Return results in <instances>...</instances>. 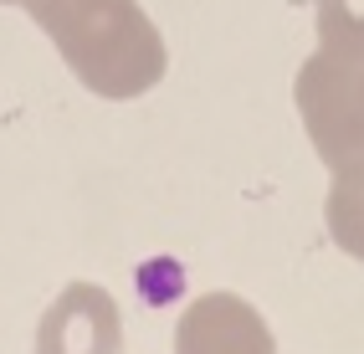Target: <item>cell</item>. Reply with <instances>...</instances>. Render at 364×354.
Here are the masks:
<instances>
[{"label":"cell","mask_w":364,"mask_h":354,"mask_svg":"<svg viewBox=\"0 0 364 354\" xmlns=\"http://www.w3.org/2000/svg\"><path fill=\"white\" fill-rule=\"evenodd\" d=\"M52 36L67 73L98 98H144L169 67L164 36L139 0H21Z\"/></svg>","instance_id":"obj_1"},{"label":"cell","mask_w":364,"mask_h":354,"mask_svg":"<svg viewBox=\"0 0 364 354\" xmlns=\"http://www.w3.org/2000/svg\"><path fill=\"white\" fill-rule=\"evenodd\" d=\"M308 144L333 180H364V57L318 46L293 82Z\"/></svg>","instance_id":"obj_2"},{"label":"cell","mask_w":364,"mask_h":354,"mask_svg":"<svg viewBox=\"0 0 364 354\" xmlns=\"http://www.w3.org/2000/svg\"><path fill=\"white\" fill-rule=\"evenodd\" d=\"M118 349H124L118 303L92 282H72L36 323V354H118Z\"/></svg>","instance_id":"obj_3"},{"label":"cell","mask_w":364,"mask_h":354,"mask_svg":"<svg viewBox=\"0 0 364 354\" xmlns=\"http://www.w3.org/2000/svg\"><path fill=\"white\" fill-rule=\"evenodd\" d=\"M175 354H277V339L247 298L200 293L180 313Z\"/></svg>","instance_id":"obj_4"},{"label":"cell","mask_w":364,"mask_h":354,"mask_svg":"<svg viewBox=\"0 0 364 354\" xmlns=\"http://www.w3.org/2000/svg\"><path fill=\"white\" fill-rule=\"evenodd\" d=\"M328 236L338 252L364 262V180H333L328 191Z\"/></svg>","instance_id":"obj_5"},{"label":"cell","mask_w":364,"mask_h":354,"mask_svg":"<svg viewBox=\"0 0 364 354\" xmlns=\"http://www.w3.org/2000/svg\"><path fill=\"white\" fill-rule=\"evenodd\" d=\"M318 11V46L364 57V0H313Z\"/></svg>","instance_id":"obj_6"},{"label":"cell","mask_w":364,"mask_h":354,"mask_svg":"<svg viewBox=\"0 0 364 354\" xmlns=\"http://www.w3.org/2000/svg\"><path fill=\"white\" fill-rule=\"evenodd\" d=\"M0 6H21V0H0Z\"/></svg>","instance_id":"obj_7"}]
</instances>
